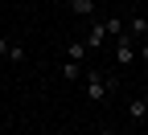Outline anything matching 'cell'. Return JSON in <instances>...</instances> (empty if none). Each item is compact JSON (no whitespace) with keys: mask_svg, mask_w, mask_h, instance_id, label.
<instances>
[{"mask_svg":"<svg viewBox=\"0 0 148 135\" xmlns=\"http://www.w3.org/2000/svg\"><path fill=\"white\" fill-rule=\"evenodd\" d=\"M127 115H132L136 123H144V115H148V98H132V102H127Z\"/></svg>","mask_w":148,"mask_h":135,"instance_id":"52a82bcc","label":"cell"},{"mask_svg":"<svg viewBox=\"0 0 148 135\" xmlns=\"http://www.w3.org/2000/svg\"><path fill=\"white\" fill-rule=\"evenodd\" d=\"M99 135H111V131H99Z\"/></svg>","mask_w":148,"mask_h":135,"instance_id":"7c38bea8","label":"cell"},{"mask_svg":"<svg viewBox=\"0 0 148 135\" xmlns=\"http://www.w3.org/2000/svg\"><path fill=\"white\" fill-rule=\"evenodd\" d=\"M103 29L107 37H123V16H103Z\"/></svg>","mask_w":148,"mask_h":135,"instance_id":"ba28073f","label":"cell"},{"mask_svg":"<svg viewBox=\"0 0 148 135\" xmlns=\"http://www.w3.org/2000/svg\"><path fill=\"white\" fill-rule=\"evenodd\" d=\"M8 49H12V41H8L4 33H0V57H8Z\"/></svg>","mask_w":148,"mask_h":135,"instance_id":"30bf717a","label":"cell"},{"mask_svg":"<svg viewBox=\"0 0 148 135\" xmlns=\"http://www.w3.org/2000/svg\"><path fill=\"white\" fill-rule=\"evenodd\" d=\"M123 33L132 37V41H140V37L148 33V16H127V21H123Z\"/></svg>","mask_w":148,"mask_h":135,"instance_id":"277c9868","label":"cell"},{"mask_svg":"<svg viewBox=\"0 0 148 135\" xmlns=\"http://www.w3.org/2000/svg\"><path fill=\"white\" fill-rule=\"evenodd\" d=\"M70 12L86 21V16H95V0H70Z\"/></svg>","mask_w":148,"mask_h":135,"instance_id":"8992f818","label":"cell"},{"mask_svg":"<svg viewBox=\"0 0 148 135\" xmlns=\"http://www.w3.org/2000/svg\"><path fill=\"white\" fill-rule=\"evenodd\" d=\"M82 70H86L82 62H66V66H62V78H66V82H78V78H82Z\"/></svg>","mask_w":148,"mask_h":135,"instance_id":"9c48e42d","label":"cell"},{"mask_svg":"<svg viewBox=\"0 0 148 135\" xmlns=\"http://www.w3.org/2000/svg\"><path fill=\"white\" fill-rule=\"evenodd\" d=\"M82 82H86L90 102H107V98H111V90H115V78H111V74H99L95 66H86V70H82Z\"/></svg>","mask_w":148,"mask_h":135,"instance_id":"6da1fadb","label":"cell"},{"mask_svg":"<svg viewBox=\"0 0 148 135\" xmlns=\"http://www.w3.org/2000/svg\"><path fill=\"white\" fill-rule=\"evenodd\" d=\"M115 62H119V66H132V62H136V41H132L127 33L115 37Z\"/></svg>","mask_w":148,"mask_h":135,"instance_id":"7a4b0ae2","label":"cell"},{"mask_svg":"<svg viewBox=\"0 0 148 135\" xmlns=\"http://www.w3.org/2000/svg\"><path fill=\"white\" fill-rule=\"evenodd\" d=\"M82 41H86V49H99V45L107 41V29H103V21H95V25H90V33L82 37Z\"/></svg>","mask_w":148,"mask_h":135,"instance_id":"5b68a950","label":"cell"},{"mask_svg":"<svg viewBox=\"0 0 148 135\" xmlns=\"http://www.w3.org/2000/svg\"><path fill=\"white\" fill-rule=\"evenodd\" d=\"M144 127H148V115H144Z\"/></svg>","mask_w":148,"mask_h":135,"instance_id":"8fae6325","label":"cell"},{"mask_svg":"<svg viewBox=\"0 0 148 135\" xmlns=\"http://www.w3.org/2000/svg\"><path fill=\"white\" fill-rule=\"evenodd\" d=\"M86 41H82V37H74V41H66V62H82L86 66Z\"/></svg>","mask_w":148,"mask_h":135,"instance_id":"3957f363","label":"cell"}]
</instances>
